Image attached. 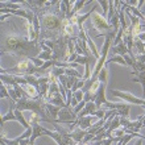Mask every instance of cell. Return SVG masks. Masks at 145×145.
Listing matches in <instances>:
<instances>
[{"label":"cell","mask_w":145,"mask_h":145,"mask_svg":"<svg viewBox=\"0 0 145 145\" xmlns=\"http://www.w3.org/2000/svg\"><path fill=\"white\" fill-rule=\"evenodd\" d=\"M37 58L42 59L44 62H46V61H52V59H53V53H52V52H44V50H42L41 53L38 54V57H37Z\"/></svg>","instance_id":"obj_18"},{"label":"cell","mask_w":145,"mask_h":145,"mask_svg":"<svg viewBox=\"0 0 145 145\" xmlns=\"http://www.w3.org/2000/svg\"><path fill=\"white\" fill-rule=\"evenodd\" d=\"M45 102H48V103H52V104H54V106H57V107H61V108H65V107H66V102H65V99L62 98L61 92H58V94H56V95H53V96H50V98H48Z\"/></svg>","instance_id":"obj_11"},{"label":"cell","mask_w":145,"mask_h":145,"mask_svg":"<svg viewBox=\"0 0 145 145\" xmlns=\"http://www.w3.org/2000/svg\"><path fill=\"white\" fill-rule=\"evenodd\" d=\"M46 111H48V116H49V119L52 120V123L57 121L58 114H59V111H61V107H57V106L46 102Z\"/></svg>","instance_id":"obj_10"},{"label":"cell","mask_w":145,"mask_h":145,"mask_svg":"<svg viewBox=\"0 0 145 145\" xmlns=\"http://www.w3.org/2000/svg\"><path fill=\"white\" fill-rule=\"evenodd\" d=\"M91 21H92V25L95 28L96 31H99L100 33L99 35H106L108 32L112 31V27L108 24L107 19L104 17L103 15H100L99 12L94 11L91 15Z\"/></svg>","instance_id":"obj_4"},{"label":"cell","mask_w":145,"mask_h":145,"mask_svg":"<svg viewBox=\"0 0 145 145\" xmlns=\"http://www.w3.org/2000/svg\"><path fill=\"white\" fill-rule=\"evenodd\" d=\"M106 88H107V83H100L99 90L92 95L91 102H94L98 110H102V108L108 103L107 98H106Z\"/></svg>","instance_id":"obj_7"},{"label":"cell","mask_w":145,"mask_h":145,"mask_svg":"<svg viewBox=\"0 0 145 145\" xmlns=\"http://www.w3.org/2000/svg\"><path fill=\"white\" fill-rule=\"evenodd\" d=\"M133 145H142V138H138V140H136Z\"/></svg>","instance_id":"obj_29"},{"label":"cell","mask_w":145,"mask_h":145,"mask_svg":"<svg viewBox=\"0 0 145 145\" xmlns=\"http://www.w3.org/2000/svg\"><path fill=\"white\" fill-rule=\"evenodd\" d=\"M40 17V24H41V33L38 36V42L45 41H54L62 35V24L66 16L61 12L59 8V1L57 7L42 8L41 11L36 13Z\"/></svg>","instance_id":"obj_2"},{"label":"cell","mask_w":145,"mask_h":145,"mask_svg":"<svg viewBox=\"0 0 145 145\" xmlns=\"http://www.w3.org/2000/svg\"><path fill=\"white\" fill-rule=\"evenodd\" d=\"M38 41H31L28 36L17 33H3L1 36V54H9L20 59H32L38 57L42 50Z\"/></svg>","instance_id":"obj_1"},{"label":"cell","mask_w":145,"mask_h":145,"mask_svg":"<svg viewBox=\"0 0 145 145\" xmlns=\"http://www.w3.org/2000/svg\"><path fill=\"white\" fill-rule=\"evenodd\" d=\"M31 61L33 62V65H35V66H37V67H41V66L44 65V61H42V59H40V58H37V57L32 58Z\"/></svg>","instance_id":"obj_25"},{"label":"cell","mask_w":145,"mask_h":145,"mask_svg":"<svg viewBox=\"0 0 145 145\" xmlns=\"http://www.w3.org/2000/svg\"><path fill=\"white\" fill-rule=\"evenodd\" d=\"M86 135H87V131L80 129L79 127H76L75 129L70 131V137H71L75 142H78V144H82V141H83V138Z\"/></svg>","instance_id":"obj_9"},{"label":"cell","mask_w":145,"mask_h":145,"mask_svg":"<svg viewBox=\"0 0 145 145\" xmlns=\"http://www.w3.org/2000/svg\"><path fill=\"white\" fill-rule=\"evenodd\" d=\"M15 116H16V120L21 124V125L25 128V129H29L31 128V124H29V121H28L27 119H25V116H24V114H23V111H20V110H17V108H15Z\"/></svg>","instance_id":"obj_12"},{"label":"cell","mask_w":145,"mask_h":145,"mask_svg":"<svg viewBox=\"0 0 145 145\" xmlns=\"http://www.w3.org/2000/svg\"><path fill=\"white\" fill-rule=\"evenodd\" d=\"M72 96H74V98H75V99L80 103V102L83 100V98H84V92H83V90H78L76 92H74V94H72Z\"/></svg>","instance_id":"obj_22"},{"label":"cell","mask_w":145,"mask_h":145,"mask_svg":"<svg viewBox=\"0 0 145 145\" xmlns=\"http://www.w3.org/2000/svg\"><path fill=\"white\" fill-rule=\"evenodd\" d=\"M123 58H124V59H125V62H127V65L129 66V67H132V66H133L135 61H133V59H132V58H131V57H129V56H128V54H125V56H123Z\"/></svg>","instance_id":"obj_26"},{"label":"cell","mask_w":145,"mask_h":145,"mask_svg":"<svg viewBox=\"0 0 145 145\" xmlns=\"http://www.w3.org/2000/svg\"><path fill=\"white\" fill-rule=\"evenodd\" d=\"M135 80L142 86V95L145 96V71H131Z\"/></svg>","instance_id":"obj_13"},{"label":"cell","mask_w":145,"mask_h":145,"mask_svg":"<svg viewBox=\"0 0 145 145\" xmlns=\"http://www.w3.org/2000/svg\"><path fill=\"white\" fill-rule=\"evenodd\" d=\"M20 111H31L33 114L38 115L42 119V121L52 123V120L48 116V111H46V102L42 98L38 99H29V98H23L16 103V107Z\"/></svg>","instance_id":"obj_3"},{"label":"cell","mask_w":145,"mask_h":145,"mask_svg":"<svg viewBox=\"0 0 145 145\" xmlns=\"http://www.w3.org/2000/svg\"><path fill=\"white\" fill-rule=\"evenodd\" d=\"M96 3H99L100 5H102V8H103V16L104 17H107L108 15V1H96Z\"/></svg>","instance_id":"obj_24"},{"label":"cell","mask_w":145,"mask_h":145,"mask_svg":"<svg viewBox=\"0 0 145 145\" xmlns=\"http://www.w3.org/2000/svg\"><path fill=\"white\" fill-rule=\"evenodd\" d=\"M0 98L4 99V98H8V99H11V96H9V92H8V88H7V84H1V94H0Z\"/></svg>","instance_id":"obj_21"},{"label":"cell","mask_w":145,"mask_h":145,"mask_svg":"<svg viewBox=\"0 0 145 145\" xmlns=\"http://www.w3.org/2000/svg\"><path fill=\"white\" fill-rule=\"evenodd\" d=\"M111 94L116 98H120L123 99L124 102L127 103H131V104H136V106H141L142 108L145 110V99H141V98H137V96L132 95L131 92H125V91H119V90H114L112 88V91Z\"/></svg>","instance_id":"obj_5"},{"label":"cell","mask_w":145,"mask_h":145,"mask_svg":"<svg viewBox=\"0 0 145 145\" xmlns=\"http://www.w3.org/2000/svg\"><path fill=\"white\" fill-rule=\"evenodd\" d=\"M82 145H92V142H87V144H82Z\"/></svg>","instance_id":"obj_31"},{"label":"cell","mask_w":145,"mask_h":145,"mask_svg":"<svg viewBox=\"0 0 145 145\" xmlns=\"http://www.w3.org/2000/svg\"><path fill=\"white\" fill-rule=\"evenodd\" d=\"M98 80H99L100 83H107L108 80V71H107V67L104 66L102 71L99 72V75H98Z\"/></svg>","instance_id":"obj_16"},{"label":"cell","mask_w":145,"mask_h":145,"mask_svg":"<svg viewBox=\"0 0 145 145\" xmlns=\"http://www.w3.org/2000/svg\"><path fill=\"white\" fill-rule=\"evenodd\" d=\"M86 104H87V102H84V100H82V102H80V103H78V106H76V107H74L72 110H74V112H75V114L78 115V114L80 112V111H82L84 107H86Z\"/></svg>","instance_id":"obj_23"},{"label":"cell","mask_w":145,"mask_h":145,"mask_svg":"<svg viewBox=\"0 0 145 145\" xmlns=\"http://www.w3.org/2000/svg\"><path fill=\"white\" fill-rule=\"evenodd\" d=\"M133 48H135V50H137L136 54H145V42L140 41V40L136 37H135V41H133ZM136 54H135V56H136Z\"/></svg>","instance_id":"obj_15"},{"label":"cell","mask_w":145,"mask_h":145,"mask_svg":"<svg viewBox=\"0 0 145 145\" xmlns=\"http://www.w3.org/2000/svg\"><path fill=\"white\" fill-rule=\"evenodd\" d=\"M78 120V115L74 112L71 107H65L61 108L59 114H58V119L56 123H61V124H74Z\"/></svg>","instance_id":"obj_6"},{"label":"cell","mask_w":145,"mask_h":145,"mask_svg":"<svg viewBox=\"0 0 145 145\" xmlns=\"http://www.w3.org/2000/svg\"><path fill=\"white\" fill-rule=\"evenodd\" d=\"M11 15H8V13H1V17H0V20L1 21H5V19H8Z\"/></svg>","instance_id":"obj_28"},{"label":"cell","mask_w":145,"mask_h":145,"mask_svg":"<svg viewBox=\"0 0 145 145\" xmlns=\"http://www.w3.org/2000/svg\"><path fill=\"white\" fill-rule=\"evenodd\" d=\"M13 111H15V108L11 107L7 114L3 115V118H1V123H3V124H4V123H7V121H17V120H16V116H15V112H13ZM1 127H3V125H1Z\"/></svg>","instance_id":"obj_14"},{"label":"cell","mask_w":145,"mask_h":145,"mask_svg":"<svg viewBox=\"0 0 145 145\" xmlns=\"http://www.w3.org/2000/svg\"><path fill=\"white\" fill-rule=\"evenodd\" d=\"M136 38H138L140 41L145 42V32H141V33H140V35H138V36H137V37H136Z\"/></svg>","instance_id":"obj_27"},{"label":"cell","mask_w":145,"mask_h":145,"mask_svg":"<svg viewBox=\"0 0 145 145\" xmlns=\"http://www.w3.org/2000/svg\"><path fill=\"white\" fill-rule=\"evenodd\" d=\"M142 127H145V114L142 115Z\"/></svg>","instance_id":"obj_30"},{"label":"cell","mask_w":145,"mask_h":145,"mask_svg":"<svg viewBox=\"0 0 145 145\" xmlns=\"http://www.w3.org/2000/svg\"><path fill=\"white\" fill-rule=\"evenodd\" d=\"M112 135H114V137H123L124 135H127V129L123 127H119L118 129H115L112 132Z\"/></svg>","instance_id":"obj_20"},{"label":"cell","mask_w":145,"mask_h":145,"mask_svg":"<svg viewBox=\"0 0 145 145\" xmlns=\"http://www.w3.org/2000/svg\"><path fill=\"white\" fill-rule=\"evenodd\" d=\"M123 33H124V31L120 28L118 32V35H116V37H115V40L112 41V46H116V45H119L120 42H123Z\"/></svg>","instance_id":"obj_19"},{"label":"cell","mask_w":145,"mask_h":145,"mask_svg":"<svg viewBox=\"0 0 145 145\" xmlns=\"http://www.w3.org/2000/svg\"><path fill=\"white\" fill-rule=\"evenodd\" d=\"M21 88L24 90L27 98H29V99H38V98H41V96H40L38 88L35 87V86H32V84H23Z\"/></svg>","instance_id":"obj_8"},{"label":"cell","mask_w":145,"mask_h":145,"mask_svg":"<svg viewBox=\"0 0 145 145\" xmlns=\"http://www.w3.org/2000/svg\"><path fill=\"white\" fill-rule=\"evenodd\" d=\"M84 83H86V80H84L83 78H82V79H76L74 86H72V88H71V92L74 94V92H76L78 90H82V88L84 87Z\"/></svg>","instance_id":"obj_17"}]
</instances>
